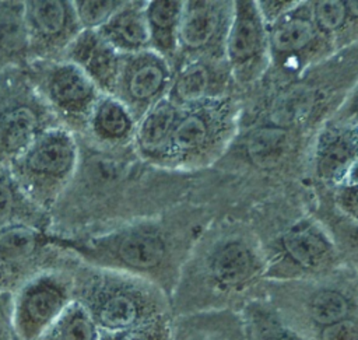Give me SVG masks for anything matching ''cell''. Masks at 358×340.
I'll return each mask as SVG.
<instances>
[{
	"label": "cell",
	"instance_id": "cell-6",
	"mask_svg": "<svg viewBox=\"0 0 358 340\" xmlns=\"http://www.w3.org/2000/svg\"><path fill=\"white\" fill-rule=\"evenodd\" d=\"M71 252L62 263L48 267L18 287L11 295V323L20 340H35L74 299V266Z\"/></svg>",
	"mask_w": 358,
	"mask_h": 340
},
{
	"label": "cell",
	"instance_id": "cell-35",
	"mask_svg": "<svg viewBox=\"0 0 358 340\" xmlns=\"http://www.w3.org/2000/svg\"><path fill=\"white\" fill-rule=\"evenodd\" d=\"M0 340H14L11 323V294H0Z\"/></svg>",
	"mask_w": 358,
	"mask_h": 340
},
{
	"label": "cell",
	"instance_id": "cell-21",
	"mask_svg": "<svg viewBox=\"0 0 358 340\" xmlns=\"http://www.w3.org/2000/svg\"><path fill=\"white\" fill-rule=\"evenodd\" d=\"M183 1L155 0L144 7L150 31V43L164 56L175 53L178 45V28L182 15Z\"/></svg>",
	"mask_w": 358,
	"mask_h": 340
},
{
	"label": "cell",
	"instance_id": "cell-15",
	"mask_svg": "<svg viewBox=\"0 0 358 340\" xmlns=\"http://www.w3.org/2000/svg\"><path fill=\"white\" fill-rule=\"evenodd\" d=\"M168 66L150 52L133 56L127 64L122 63L119 81H123V92L131 102L145 105L162 92L168 83Z\"/></svg>",
	"mask_w": 358,
	"mask_h": 340
},
{
	"label": "cell",
	"instance_id": "cell-3",
	"mask_svg": "<svg viewBox=\"0 0 358 340\" xmlns=\"http://www.w3.org/2000/svg\"><path fill=\"white\" fill-rule=\"evenodd\" d=\"M56 241L88 264L124 271L152 283L168 298L183 267V243H176L159 229L136 228L87 241Z\"/></svg>",
	"mask_w": 358,
	"mask_h": 340
},
{
	"label": "cell",
	"instance_id": "cell-10",
	"mask_svg": "<svg viewBox=\"0 0 358 340\" xmlns=\"http://www.w3.org/2000/svg\"><path fill=\"white\" fill-rule=\"evenodd\" d=\"M24 21L29 59L35 57L45 60L64 52L81 31L73 1H24Z\"/></svg>",
	"mask_w": 358,
	"mask_h": 340
},
{
	"label": "cell",
	"instance_id": "cell-29",
	"mask_svg": "<svg viewBox=\"0 0 358 340\" xmlns=\"http://www.w3.org/2000/svg\"><path fill=\"white\" fill-rule=\"evenodd\" d=\"M172 315H161L137 326L117 330L101 332L99 340H171Z\"/></svg>",
	"mask_w": 358,
	"mask_h": 340
},
{
	"label": "cell",
	"instance_id": "cell-13",
	"mask_svg": "<svg viewBox=\"0 0 358 340\" xmlns=\"http://www.w3.org/2000/svg\"><path fill=\"white\" fill-rule=\"evenodd\" d=\"M171 340H248L241 312L201 311L172 316Z\"/></svg>",
	"mask_w": 358,
	"mask_h": 340
},
{
	"label": "cell",
	"instance_id": "cell-24",
	"mask_svg": "<svg viewBox=\"0 0 358 340\" xmlns=\"http://www.w3.org/2000/svg\"><path fill=\"white\" fill-rule=\"evenodd\" d=\"M90 122L94 132L103 140H123L133 130V116L129 106L112 95L99 97Z\"/></svg>",
	"mask_w": 358,
	"mask_h": 340
},
{
	"label": "cell",
	"instance_id": "cell-23",
	"mask_svg": "<svg viewBox=\"0 0 358 340\" xmlns=\"http://www.w3.org/2000/svg\"><path fill=\"white\" fill-rule=\"evenodd\" d=\"M241 313L248 340H306L285 325L263 298L249 302Z\"/></svg>",
	"mask_w": 358,
	"mask_h": 340
},
{
	"label": "cell",
	"instance_id": "cell-9",
	"mask_svg": "<svg viewBox=\"0 0 358 340\" xmlns=\"http://www.w3.org/2000/svg\"><path fill=\"white\" fill-rule=\"evenodd\" d=\"M35 87L46 104L62 118L80 122L91 116L99 99V90L76 64L50 62L34 69Z\"/></svg>",
	"mask_w": 358,
	"mask_h": 340
},
{
	"label": "cell",
	"instance_id": "cell-32",
	"mask_svg": "<svg viewBox=\"0 0 358 340\" xmlns=\"http://www.w3.org/2000/svg\"><path fill=\"white\" fill-rule=\"evenodd\" d=\"M310 106V97L303 90H295L278 99L274 106V120L281 125H291L292 122L302 118Z\"/></svg>",
	"mask_w": 358,
	"mask_h": 340
},
{
	"label": "cell",
	"instance_id": "cell-34",
	"mask_svg": "<svg viewBox=\"0 0 358 340\" xmlns=\"http://www.w3.org/2000/svg\"><path fill=\"white\" fill-rule=\"evenodd\" d=\"M295 1H256L264 24L278 21L281 17L295 8Z\"/></svg>",
	"mask_w": 358,
	"mask_h": 340
},
{
	"label": "cell",
	"instance_id": "cell-20",
	"mask_svg": "<svg viewBox=\"0 0 358 340\" xmlns=\"http://www.w3.org/2000/svg\"><path fill=\"white\" fill-rule=\"evenodd\" d=\"M287 13L274 22L268 36V45L275 55L292 56L308 49L317 38V28L309 13ZM291 10V11H292Z\"/></svg>",
	"mask_w": 358,
	"mask_h": 340
},
{
	"label": "cell",
	"instance_id": "cell-22",
	"mask_svg": "<svg viewBox=\"0 0 358 340\" xmlns=\"http://www.w3.org/2000/svg\"><path fill=\"white\" fill-rule=\"evenodd\" d=\"M179 111L169 98H161L150 106L137 129V141L148 154L164 153L178 119Z\"/></svg>",
	"mask_w": 358,
	"mask_h": 340
},
{
	"label": "cell",
	"instance_id": "cell-7",
	"mask_svg": "<svg viewBox=\"0 0 358 340\" xmlns=\"http://www.w3.org/2000/svg\"><path fill=\"white\" fill-rule=\"evenodd\" d=\"M260 252L264 278L274 281L323 276L341 267L331 238L310 222H298L284 229Z\"/></svg>",
	"mask_w": 358,
	"mask_h": 340
},
{
	"label": "cell",
	"instance_id": "cell-28",
	"mask_svg": "<svg viewBox=\"0 0 358 340\" xmlns=\"http://www.w3.org/2000/svg\"><path fill=\"white\" fill-rule=\"evenodd\" d=\"M285 146L282 127H263L256 130L248 143L250 157L260 165L275 162Z\"/></svg>",
	"mask_w": 358,
	"mask_h": 340
},
{
	"label": "cell",
	"instance_id": "cell-25",
	"mask_svg": "<svg viewBox=\"0 0 358 340\" xmlns=\"http://www.w3.org/2000/svg\"><path fill=\"white\" fill-rule=\"evenodd\" d=\"M35 340H99V330L85 309L73 299Z\"/></svg>",
	"mask_w": 358,
	"mask_h": 340
},
{
	"label": "cell",
	"instance_id": "cell-11",
	"mask_svg": "<svg viewBox=\"0 0 358 340\" xmlns=\"http://www.w3.org/2000/svg\"><path fill=\"white\" fill-rule=\"evenodd\" d=\"M264 27L256 1L234 3L225 49L234 71L245 78L263 62L267 48Z\"/></svg>",
	"mask_w": 358,
	"mask_h": 340
},
{
	"label": "cell",
	"instance_id": "cell-4",
	"mask_svg": "<svg viewBox=\"0 0 358 340\" xmlns=\"http://www.w3.org/2000/svg\"><path fill=\"white\" fill-rule=\"evenodd\" d=\"M341 267L316 277L274 281L262 298L278 318L305 339L345 318L357 316L354 271Z\"/></svg>",
	"mask_w": 358,
	"mask_h": 340
},
{
	"label": "cell",
	"instance_id": "cell-5",
	"mask_svg": "<svg viewBox=\"0 0 358 340\" xmlns=\"http://www.w3.org/2000/svg\"><path fill=\"white\" fill-rule=\"evenodd\" d=\"M77 157V144L71 133L62 127H48L7 168L35 207L49 208L70 182Z\"/></svg>",
	"mask_w": 358,
	"mask_h": 340
},
{
	"label": "cell",
	"instance_id": "cell-33",
	"mask_svg": "<svg viewBox=\"0 0 358 340\" xmlns=\"http://www.w3.org/2000/svg\"><path fill=\"white\" fill-rule=\"evenodd\" d=\"M306 340H358L357 316L329 325L306 337Z\"/></svg>",
	"mask_w": 358,
	"mask_h": 340
},
{
	"label": "cell",
	"instance_id": "cell-2",
	"mask_svg": "<svg viewBox=\"0 0 358 340\" xmlns=\"http://www.w3.org/2000/svg\"><path fill=\"white\" fill-rule=\"evenodd\" d=\"M74 301L101 332L129 329L171 313L168 295L152 283L83 260L74 266Z\"/></svg>",
	"mask_w": 358,
	"mask_h": 340
},
{
	"label": "cell",
	"instance_id": "cell-12",
	"mask_svg": "<svg viewBox=\"0 0 358 340\" xmlns=\"http://www.w3.org/2000/svg\"><path fill=\"white\" fill-rule=\"evenodd\" d=\"M66 60L80 67L95 87L113 94L122 69L119 52L96 29H81L64 50Z\"/></svg>",
	"mask_w": 358,
	"mask_h": 340
},
{
	"label": "cell",
	"instance_id": "cell-16",
	"mask_svg": "<svg viewBox=\"0 0 358 340\" xmlns=\"http://www.w3.org/2000/svg\"><path fill=\"white\" fill-rule=\"evenodd\" d=\"M29 60L24 1H0V74L17 70Z\"/></svg>",
	"mask_w": 358,
	"mask_h": 340
},
{
	"label": "cell",
	"instance_id": "cell-27",
	"mask_svg": "<svg viewBox=\"0 0 358 340\" xmlns=\"http://www.w3.org/2000/svg\"><path fill=\"white\" fill-rule=\"evenodd\" d=\"M210 70L199 62L186 64L176 76L172 85V102L192 105L204 99L210 88Z\"/></svg>",
	"mask_w": 358,
	"mask_h": 340
},
{
	"label": "cell",
	"instance_id": "cell-17",
	"mask_svg": "<svg viewBox=\"0 0 358 340\" xmlns=\"http://www.w3.org/2000/svg\"><path fill=\"white\" fill-rule=\"evenodd\" d=\"M96 31L117 52L138 53L150 45V31L141 6L126 3Z\"/></svg>",
	"mask_w": 358,
	"mask_h": 340
},
{
	"label": "cell",
	"instance_id": "cell-1",
	"mask_svg": "<svg viewBox=\"0 0 358 340\" xmlns=\"http://www.w3.org/2000/svg\"><path fill=\"white\" fill-rule=\"evenodd\" d=\"M264 260L249 238L231 235L208 242L193 255L179 273L169 297L171 315L231 309L241 312L259 299Z\"/></svg>",
	"mask_w": 358,
	"mask_h": 340
},
{
	"label": "cell",
	"instance_id": "cell-36",
	"mask_svg": "<svg viewBox=\"0 0 358 340\" xmlns=\"http://www.w3.org/2000/svg\"><path fill=\"white\" fill-rule=\"evenodd\" d=\"M338 203L340 207L345 210V213L354 220L355 218V211H357V187H355V180L351 183H345L344 187L338 192Z\"/></svg>",
	"mask_w": 358,
	"mask_h": 340
},
{
	"label": "cell",
	"instance_id": "cell-8",
	"mask_svg": "<svg viewBox=\"0 0 358 340\" xmlns=\"http://www.w3.org/2000/svg\"><path fill=\"white\" fill-rule=\"evenodd\" d=\"M11 71L0 74V165L4 167L48 129L41 104Z\"/></svg>",
	"mask_w": 358,
	"mask_h": 340
},
{
	"label": "cell",
	"instance_id": "cell-30",
	"mask_svg": "<svg viewBox=\"0 0 358 340\" xmlns=\"http://www.w3.org/2000/svg\"><path fill=\"white\" fill-rule=\"evenodd\" d=\"M126 1L116 0H78L73 1L81 29H99Z\"/></svg>",
	"mask_w": 358,
	"mask_h": 340
},
{
	"label": "cell",
	"instance_id": "cell-26",
	"mask_svg": "<svg viewBox=\"0 0 358 340\" xmlns=\"http://www.w3.org/2000/svg\"><path fill=\"white\" fill-rule=\"evenodd\" d=\"M34 208L38 207H35L17 186L8 168L0 165V229L14 224L39 228L32 218Z\"/></svg>",
	"mask_w": 358,
	"mask_h": 340
},
{
	"label": "cell",
	"instance_id": "cell-19",
	"mask_svg": "<svg viewBox=\"0 0 358 340\" xmlns=\"http://www.w3.org/2000/svg\"><path fill=\"white\" fill-rule=\"evenodd\" d=\"M355 129L334 130L324 134L317 148V171L324 179H345L355 168ZM348 179V178H347Z\"/></svg>",
	"mask_w": 358,
	"mask_h": 340
},
{
	"label": "cell",
	"instance_id": "cell-18",
	"mask_svg": "<svg viewBox=\"0 0 358 340\" xmlns=\"http://www.w3.org/2000/svg\"><path fill=\"white\" fill-rule=\"evenodd\" d=\"M221 13L215 3L189 1L183 3L178 28V45L186 50L207 48L218 34Z\"/></svg>",
	"mask_w": 358,
	"mask_h": 340
},
{
	"label": "cell",
	"instance_id": "cell-37",
	"mask_svg": "<svg viewBox=\"0 0 358 340\" xmlns=\"http://www.w3.org/2000/svg\"><path fill=\"white\" fill-rule=\"evenodd\" d=\"M14 340H20V339H18V337L14 334Z\"/></svg>",
	"mask_w": 358,
	"mask_h": 340
},
{
	"label": "cell",
	"instance_id": "cell-14",
	"mask_svg": "<svg viewBox=\"0 0 358 340\" xmlns=\"http://www.w3.org/2000/svg\"><path fill=\"white\" fill-rule=\"evenodd\" d=\"M197 106L190 108L185 113H178V119L171 132L165 154L179 158L190 157L207 147L213 140V136L218 133L217 108L214 111L207 106H201V101L196 102Z\"/></svg>",
	"mask_w": 358,
	"mask_h": 340
},
{
	"label": "cell",
	"instance_id": "cell-31",
	"mask_svg": "<svg viewBox=\"0 0 358 340\" xmlns=\"http://www.w3.org/2000/svg\"><path fill=\"white\" fill-rule=\"evenodd\" d=\"M312 20L322 32H336L345 25V21L350 15L347 3L338 0H322L315 1L310 7Z\"/></svg>",
	"mask_w": 358,
	"mask_h": 340
}]
</instances>
